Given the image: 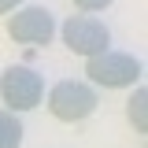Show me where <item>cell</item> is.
<instances>
[{"label":"cell","mask_w":148,"mask_h":148,"mask_svg":"<svg viewBox=\"0 0 148 148\" xmlns=\"http://www.w3.org/2000/svg\"><path fill=\"white\" fill-rule=\"evenodd\" d=\"M8 37L15 45H30V48H41V45H52L56 37V15L41 4H18L15 15H8Z\"/></svg>","instance_id":"obj_4"},{"label":"cell","mask_w":148,"mask_h":148,"mask_svg":"<svg viewBox=\"0 0 148 148\" xmlns=\"http://www.w3.org/2000/svg\"><path fill=\"white\" fill-rule=\"evenodd\" d=\"M59 37H63V45H67L74 56H82V59H89V56L111 48V30L96 15H85V11L67 18V22L59 26Z\"/></svg>","instance_id":"obj_5"},{"label":"cell","mask_w":148,"mask_h":148,"mask_svg":"<svg viewBox=\"0 0 148 148\" xmlns=\"http://www.w3.org/2000/svg\"><path fill=\"white\" fill-rule=\"evenodd\" d=\"M74 8H78V11H85V15H96V11L111 8V0H74Z\"/></svg>","instance_id":"obj_8"},{"label":"cell","mask_w":148,"mask_h":148,"mask_svg":"<svg viewBox=\"0 0 148 148\" xmlns=\"http://www.w3.org/2000/svg\"><path fill=\"white\" fill-rule=\"evenodd\" d=\"M126 115H130L133 133H145L148 130V89H145V82L133 85V96L126 100Z\"/></svg>","instance_id":"obj_6"},{"label":"cell","mask_w":148,"mask_h":148,"mask_svg":"<svg viewBox=\"0 0 148 148\" xmlns=\"http://www.w3.org/2000/svg\"><path fill=\"white\" fill-rule=\"evenodd\" d=\"M96 104L100 96H96V85L89 82H56L48 89V111L59 122H82L96 111Z\"/></svg>","instance_id":"obj_3"},{"label":"cell","mask_w":148,"mask_h":148,"mask_svg":"<svg viewBox=\"0 0 148 148\" xmlns=\"http://www.w3.org/2000/svg\"><path fill=\"white\" fill-rule=\"evenodd\" d=\"M0 100H4V108L22 115V111H34L41 100H45V78L34 71V67H26V63H15V67H8V71L0 74Z\"/></svg>","instance_id":"obj_2"},{"label":"cell","mask_w":148,"mask_h":148,"mask_svg":"<svg viewBox=\"0 0 148 148\" xmlns=\"http://www.w3.org/2000/svg\"><path fill=\"white\" fill-rule=\"evenodd\" d=\"M22 122H18V115L15 111H8V108H0V148H18L22 145Z\"/></svg>","instance_id":"obj_7"},{"label":"cell","mask_w":148,"mask_h":148,"mask_svg":"<svg viewBox=\"0 0 148 148\" xmlns=\"http://www.w3.org/2000/svg\"><path fill=\"white\" fill-rule=\"evenodd\" d=\"M85 74H89V85L96 89H126V85H137L141 82V59L130 52H115V48H104L85 59Z\"/></svg>","instance_id":"obj_1"},{"label":"cell","mask_w":148,"mask_h":148,"mask_svg":"<svg viewBox=\"0 0 148 148\" xmlns=\"http://www.w3.org/2000/svg\"><path fill=\"white\" fill-rule=\"evenodd\" d=\"M18 4H22V0H0V15H11Z\"/></svg>","instance_id":"obj_9"}]
</instances>
